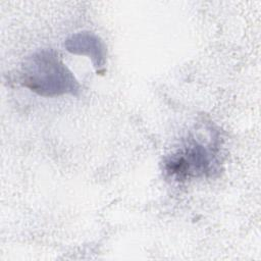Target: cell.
<instances>
[{
	"label": "cell",
	"instance_id": "1",
	"mask_svg": "<svg viewBox=\"0 0 261 261\" xmlns=\"http://www.w3.org/2000/svg\"><path fill=\"white\" fill-rule=\"evenodd\" d=\"M20 82L42 97L76 96L80 92L77 80L53 49H41L28 56L21 64Z\"/></svg>",
	"mask_w": 261,
	"mask_h": 261
},
{
	"label": "cell",
	"instance_id": "3",
	"mask_svg": "<svg viewBox=\"0 0 261 261\" xmlns=\"http://www.w3.org/2000/svg\"><path fill=\"white\" fill-rule=\"evenodd\" d=\"M65 49L75 55L87 56L98 70L106 61V48L101 39L93 33L81 32L68 37L64 43Z\"/></svg>",
	"mask_w": 261,
	"mask_h": 261
},
{
	"label": "cell",
	"instance_id": "2",
	"mask_svg": "<svg viewBox=\"0 0 261 261\" xmlns=\"http://www.w3.org/2000/svg\"><path fill=\"white\" fill-rule=\"evenodd\" d=\"M216 164V155L212 147L194 141L169 155L164 164L165 171L176 180L209 175Z\"/></svg>",
	"mask_w": 261,
	"mask_h": 261
}]
</instances>
